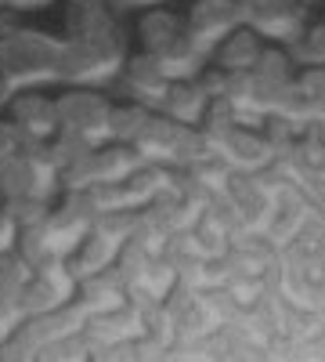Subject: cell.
I'll use <instances>...</instances> for the list:
<instances>
[{"label": "cell", "mask_w": 325, "mask_h": 362, "mask_svg": "<svg viewBox=\"0 0 325 362\" xmlns=\"http://www.w3.org/2000/svg\"><path fill=\"white\" fill-rule=\"evenodd\" d=\"M22 322H25V312L18 305V297H0V344L15 337Z\"/></svg>", "instance_id": "3"}, {"label": "cell", "mask_w": 325, "mask_h": 362, "mask_svg": "<svg viewBox=\"0 0 325 362\" xmlns=\"http://www.w3.org/2000/svg\"><path fill=\"white\" fill-rule=\"evenodd\" d=\"M54 167L47 160L44 145H25L15 148L11 156L0 160V189L8 199H37L44 203L54 189Z\"/></svg>", "instance_id": "1"}, {"label": "cell", "mask_w": 325, "mask_h": 362, "mask_svg": "<svg viewBox=\"0 0 325 362\" xmlns=\"http://www.w3.org/2000/svg\"><path fill=\"white\" fill-rule=\"evenodd\" d=\"M15 127H8V124H0V160H4V156H11L15 153Z\"/></svg>", "instance_id": "5"}, {"label": "cell", "mask_w": 325, "mask_h": 362, "mask_svg": "<svg viewBox=\"0 0 325 362\" xmlns=\"http://www.w3.org/2000/svg\"><path fill=\"white\" fill-rule=\"evenodd\" d=\"M15 239H18V225L11 221L8 210H0V254H8Z\"/></svg>", "instance_id": "4"}, {"label": "cell", "mask_w": 325, "mask_h": 362, "mask_svg": "<svg viewBox=\"0 0 325 362\" xmlns=\"http://www.w3.org/2000/svg\"><path fill=\"white\" fill-rule=\"evenodd\" d=\"M58 127V112L51 102L29 95L15 105V134H22L29 145H40L44 138H51Z\"/></svg>", "instance_id": "2"}]
</instances>
